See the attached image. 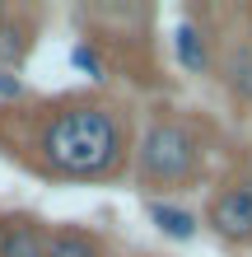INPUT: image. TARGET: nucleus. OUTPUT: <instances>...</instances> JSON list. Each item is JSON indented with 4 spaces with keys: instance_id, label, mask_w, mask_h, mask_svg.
<instances>
[{
    "instance_id": "obj_1",
    "label": "nucleus",
    "mask_w": 252,
    "mask_h": 257,
    "mask_svg": "<svg viewBox=\"0 0 252 257\" xmlns=\"http://www.w3.org/2000/svg\"><path fill=\"white\" fill-rule=\"evenodd\" d=\"M0 150L52 183H108L131 169L136 126L117 98L56 94L0 108Z\"/></svg>"
},
{
    "instance_id": "obj_2",
    "label": "nucleus",
    "mask_w": 252,
    "mask_h": 257,
    "mask_svg": "<svg viewBox=\"0 0 252 257\" xmlns=\"http://www.w3.org/2000/svg\"><path fill=\"white\" fill-rule=\"evenodd\" d=\"M201 136L182 117H154L145 136H136L131 173L145 201H164V192H182L201 178Z\"/></svg>"
},
{
    "instance_id": "obj_3",
    "label": "nucleus",
    "mask_w": 252,
    "mask_h": 257,
    "mask_svg": "<svg viewBox=\"0 0 252 257\" xmlns=\"http://www.w3.org/2000/svg\"><path fill=\"white\" fill-rule=\"evenodd\" d=\"M205 229L215 238H224L229 248H247L252 243V169L219 183L205 201Z\"/></svg>"
},
{
    "instance_id": "obj_4",
    "label": "nucleus",
    "mask_w": 252,
    "mask_h": 257,
    "mask_svg": "<svg viewBox=\"0 0 252 257\" xmlns=\"http://www.w3.org/2000/svg\"><path fill=\"white\" fill-rule=\"evenodd\" d=\"M0 257H47V224L33 215H0Z\"/></svg>"
},
{
    "instance_id": "obj_5",
    "label": "nucleus",
    "mask_w": 252,
    "mask_h": 257,
    "mask_svg": "<svg viewBox=\"0 0 252 257\" xmlns=\"http://www.w3.org/2000/svg\"><path fill=\"white\" fill-rule=\"evenodd\" d=\"M38 42V28L24 19V14H0V70H14L28 61V52H33Z\"/></svg>"
},
{
    "instance_id": "obj_6",
    "label": "nucleus",
    "mask_w": 252,
    "mask_h": 257,
    "mask_svg": "<svg viewBox=\"0 0 252 257\" xmlns=\"http://www.w3.org/2000/svg\"><path fill=\"white\" fill-rule=\"evenodd\" d=\"M145 215H150V224L164 238H173V243H191L201 229V220L191 215L187 206H177V201H145Z\"/></svg>"
},
{
    "instance_id": "obj_7",
    "label": "nucleus",
    "mask_w": 252,
    "mask_h": 257,
    "mask_svg": "<svg viewBox=\"0 0 252 257\" xmlns=\"http://www.w3.org/2000/svg\"><path fill=\"white\" fill-rule=\"evenodd\" d=\"M173 56H177V66H182L187 75H205L210 70V38H205L191 19H182L173 28Z\"/></svg>"
},
{
    "instance_id": "obj_8",
    "label": "nucleus",
    "mask_w": 252,
    "mask_h": 257,
    "mask_svg": "<svg viewBox=\"0 0 252 257\" xmlns=\"http://www.w3.org/2000/svg\"><path fill=\"white\" fill-rule=\"evenodd\" d=\"M47 257H103V243L80 224H47Z\"/></svg>"
},
{
    "instance_id": "obj_9",
    "label": "nucleus",
    "mask_w": 252,
    "mask_h": 257,
    "mask_svg": "<svg viewBox=\"0 0 252 257\" xmlns=\"http://www.w3.org/2000/svg\"><path fill=\"white\" fill-rule=\"evenodd\" d=\"M219 80L238 103H252V42H238V47L224 52L219 61Z\"/></svg>"
},
{
    "instance_id": "obj_10",
    "label": "nucleus",
    "mask_w": 252,
    "mask_h": 257,
    "mask_svg": "<svg viewBox=\"0 0 252 257\" xmlns=\"http://www.w3.org/2000/svg\"><path fill=\"white\" fill-rule=\"evenodd\" d=\"M70 66H75V70H84L89 80H98V84L108 80V61H103V52H98L89 38H80L75 47H70Z\"/></svg>"
},
{
    "instance_id": "obj_11",
    "label": "nucleus",
    "mask_w": 252,
    "mask_h": 257,
    "mask_svg": "<svg viewBox=\"0 0 252 257\" xmlns=\"http://www.w3.org/2000/svg\"><path fill=\"white\" fill-rule=\"evenodd\" d=\"M24 94H28V89H24L19 75H14V70H0V103L14 108V103H24Z\"/></svg>"
},
{
    "instance_id": "obj_12",
    "label": "nucleus",
    "mask_w": 252,
    "mask_h": 257,
    "mask_svg": "<svg viewBox=\"0 0 252 257\" xmlns=\"http://www.w3.org/2000/svg\"><path fill=\"white\" fill-rule=\"evenodd\" d=\"M0 14H10V5H5V0H0Z\"/></svg>"
}]
</instances>
